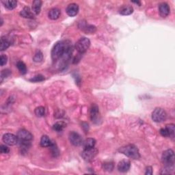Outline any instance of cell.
Returning <instances> with one entry per match:
<instances>
[{
    "mask_svg": "<svg viewBox=\"0 0 175 175\" xmlns=\"http://www.w3.org/2000/svg\"><path fill=\"white\" fill-rule=\"evenodd\" d=\"M66 125L64 122L60 121V122H57L53 125V130L57 131V132H60V131H62L63 130L64 128L66 126Z\"/></svg>",
    "mask_w": 175,
    "mask_h": 175,
    "instance_id": "22",
    "label": "cell"
},
{
    "mask_svg": "<svg viewBox=\"0 0 175 175\" xmlns=\"http://www.w3.org/2000/svg\"><path fill=\"white\" fill-rule=\"evenodd\" d=\"M42 6V2L40 0H35L32 3V12L35 15H39Z\"/></svg>",
    "mask_w": 175,
    "mask_h": 175,
    "instance_id": "17",
    "label": "cell"
},
{
    "mask_svg": "<svg viewBox=\"0 0 175 175\" xmlns=\"http://www.w3.org/2000/svg\"><path fill=\"white\" fill-rule=\"evenodd\" d=\"M72 53V47L69 40H61L56 42L52 50V58L53 61L62 60L66 64L71 59Z\"/></svg>",
    "mask_w": 175,
    "mask_h": 175,
    "instance_id": "1",
    "label": "cell"
},
{
    "mask_svg": "<svg viewBox=\"0 0 175 175\" xmlns=\"http://www.w3.org/2000/svg\"><path fill=\"white\" fill-rule=\"evenodd\" d=\"M43 59V55H42V53L40 52V50H38L36 51V52L35 53L34 56L33 58V60L34 62H41Z\"/></svg>",
    "mask_w": 175,
    "mask_h": 175,
    "instance_id": "27",
    "label": "cell"
},
{
    "mask_svg": "<svg viewBox=\"0 0 175 175\" xmlns=\"http://www.w3.org/2000/svg\"><path fill=\"white\" fill-rule=\"evenodd\" d=\"M50 150L52 151V153L53 157H58V156L60 155V151H59V149L57 146V144H56L55 142H52V144L50 145Z\"/></svg>",
    "mask_w": 175,
    "mask_h": 175,
    "instance_id": "23",
    "label": "cell"
},
{
    "mask_svg": "<svg viewBox=\"0 0 175 175\" xmlns=\"http://www.w3.org/2000/svg\"><path fill=\"white\" fill-rule=\"evenodd\" d=\"M69 138L70 142H71V143L75 146H80V145H82L83 144V141L82 136H81L78 133L75 132V131H71V132H70Z\"/></svg>",
    "mask_w": 175,
    "mask_h": 175,
    "instance_id": "7",
    "label": "cell"
},
{
    "mask_svg": "<svg viewBox=\"0 0 175 175\" xmlns=\"http://www.w3.org/2000/svg\"><path fill=\"white\" fill-rule=\"evenodd\" d=\"M167 114L165 110L161 108V107H157L154 109L152 113V119L155 123H161L166 119Z\"/></svg>",
    "mask_w": 175,
    "mask_h": 175,
    "instance_id": "5",
    "label": "cell"
},
{
    "mask_svg": "<svg viewBox=\"0 0 175 175\" xmlns=\"http://www.w3.org/2000/svg\"><path fill=\"white\" fill-rule=\"evenodd\" d=\"M17 137L19 141L31 142L33 139V136L32 135V133L25 129H21L17 133Z\"/></svg>",
    "mask_w": 175,
    "mask_h": 175,
    "instance_id": "9",
    "label": "cell"
},
{
    "mask_svg": "<svg viewBox=\"0 0 175 175\" xmlns=\"http://www.w3.org/2000/svg\"><path fill=\"white\" fill-rule=\"evenodd\" d=\"M103 168L104 170L107 172H112L114 169V164L112 162H106L103 163Z\"/></svg>",
    "mask_w": 175,
    "mask_h": 175,
    "instance_id": "29",
    "label": "cell"
},
{
    "mask_svg": "<svg viewBox=\"0 0 175 175\" xmlns=\"http://www.w3.org/2000/svg\"><path fill=\"white\" fill-rule=\"evenodd\" d=\"M52 143V140H51L47 136L44 135L42 136L41 140H40V145L42 147H49Z\"/></svg>",
    "mask_w": 175,
    "mask_h": 175,
    "instance_id": "21",
    "label": "cell"
},
{
    "mask_svg": "<svg viewBox=\"0 0 175 175\" xmlns=\"http://www.w3.org/2000/svg\"><path fill=\"white\" fill-rule=\"evenodd\" d=\"M10 45H11V40H10V38L8 36H2L1 39V42H0V50L2 52L7 49Z\"/></svg>",
    "mask_w": 175,
    "mask_h": 175,
    "instance_id": "14",
    "label": "cell"
},
{
    "mask_svg": "<svg viewBox=\"0 0 175 175\" xmlns=\"http://www.w3.org/2000/svg\"><path fill=\"white\" fill-rule=\"evenodd\" d=\"M166 127L168 129V130L170 133V138H173L174 137V132H175V125L174 124H170V125H167Z\"/></svg>",
    "mask_w": 175,
    "mask_h": 175,
    "instance_id": "28",
    "label": "cell"
},
{
    "mask_svg": "<svg viewBox=\"0 0 175 175\" xmlns=\"http://www.w3.org/2000/svg\"><path fill=\"white\" fill-rule=\"evenodd\" d=\"M35 114H36V116L38 117H42L45 116V109L44 107L42 106H39L36 107V109H35Z\"/></svg>",
    "mask_w": 175,
    "mask_h": 175,
    "instance_id": "26",
    "label": "cell"
},
{
    "mask_svg": "<svg viewBox=\"0 0 175 175\" xmlns=\"http://www.w3.org/2000/svg\"><path fill=\"white\" fill-rule=\"evenodd\" d=\"M67 15L70 17H75L78 14L79 12V6L77 4L72 3L69 4L66 8Z\"/></svg>",
    "mask_w": 175,
    "mask_h": 175,
    "instance_id": "11",
    "label": "cell"
},
{
    "mask_svg": "<svg viewBox=\"0 0 175 175\" xmlns=\"http://www.w3.org/2000/svg\"><path fill=\"white\" fill-rule=\"evenodd\" d=\"M160 133L161 136H162L163 137H165V138H170V137L168 129H167L166 127L161 129L160 131Z\"/></svg>",
    "mask_w": 175,
    "mask_h": 175,
    "instance_id": "31",
    "label": "cell"
},
{
    "mask_svg": "<svg viewBox=\"0 0 175 175\" xmlns=\"http://www.w3.org/2000/svg\"><path fill=\"white\" fill-rule=\"evenodd\" d=\"M2 140L6 144L9 145V146H14L19 142V138L14 134L6 133L3 136Z\"/></svg>",
    "mask_w": 175,
    "mask_h": 175,
    "instance_id": "8",
    "label": "cell"
},
{
    "mask_svg": "<svg viewBox=\"0 0 175 175\" xmlns=\"http://www.w3.org/2000/svg\"><path fill=\"white\" fill-rule=\"evenodd\" d=\"M17 66L19 69V71L21 72L22 75H25L26 72H27V67L26 65L25 64V63L23 62H21L19 61L18 62V63L17 64Z\"/></svg>",
    "mask_w": 175,
    "mask_h": 175,
    "instance_id": "25",
    "label": "cell"
},
{
    "mask_svg": "<svg viewBox=\"0 0 175 175\" xmlns=\"http://www.w3.org/2000/svg\"><path fill=\"white\" fill-rule=\"evenodd\" d=\"M45 80V77L41 75H38L34 76V77H32V79H29V81L32 82H42V81Z\"/></svg>",
    "mask_w": 175,
    "mask_h": 175,
    "instance_id": "30",
    "label": "cell"
},
{
    "mask_svg": "<svg viewBox=\"0 0 175 175\" xmlns=\"http://www.w3.org/2000/svg\"><path fill=\"white\" fill-rule=\"evenodd\" d=\"M20 15L21 16V17H23V18H25V19H34V13L32 12V10L29 7L24 8L21 11Z\"/></svg>",
    "mask_w": 175,
    "mask_h": 175,
    "instance_id": "15",
    "label": "cell"
},
{
    "mask_svg": "<svg viewBox=\"0 0 175 175\" xmlns=\"http://www.w3.org/2000/svg\"><path fill=\"white\" fill-rule=\"evenodd\" d=\"M98 154V150L96 148L93 147L91 149H83L82 153V157L86 161L90 162L93 161Z\"/></svg>",
    "mask_w": 175,
    "mask_h": 175,
    "instance_id": "6",
    "label": "cell"
},
{
    "mask_svg": "<svg viewBox=\"0 0 175 175\" xmlns=\"http://www.w3.org/2000/svg\"><path fill=\"white\" fill-rule=\"evenodd\" d=\"M0 151L2 153V154H8L10 152L9 148L5 146V145H1L0 146Z\"/></svg>",
    "mask_w": 175,
    "mask_h": 175,
    "instance_id": "34",
    "label": "cell"
},
{
    "mask_svg": "<svg viewBox=\"0 0 175 175\" xmlns=\"http://www.w3.org/2000/svg\"><path fill=\"white\" fill-rule=\"evenodd\" d=\"M159 12L161 17L165 18L168 17L170 12V9L168 4L166 3H161L159 6Z\"/></svg>",
    "mask_w": 175,
    "mask_h": 175,
    "instance_id": "12",
    "label": "cell"
},
{
    "mask_svg": "<svg viewBox=\"0 0 175 175\" xmlns=\"http://www.w3.org/2000/svg\"><path fill=\"white\" fill-rule=\"evenodd\" d=\"M82 29L86 34H93L96 31V27L86 24V25L82 26Z\"/></svg>",
    "mask_w": 175,
    "mask_h": 175,
    "instance_id": "24",
    "label": "cell"
},
{
    "mask_svg": "<svg viewBox=\"0 0 175 175\" xmlns=\"http://www.w3.org/2000/svg\"><path fill=\"white\" fill-rule=\"evenodd\" d=\"M133 3H135V4H138L139 6H140L141 5V3L140 2H133Z\"/></svg>",
    "mask_w": 175,
    "mask_h": 175,
    "instance_id": "36",
    "label": "cell"
},
{
    "mask_svg": "<svg viewBox=\"0 0 175 175\" xmlns=\"http://www.w3.org/2000/svg\"><path fill=\"white\" fill-rule=\"evenodd\" d=\"M90 118L93 122L95 123H99V121L100 120L99 107L96 104H93L92 107H91Z\"/></svg>",
    "mask_w": 175,
    "mask_h": 175,
    "instance_id": "10",
    "label": "cell"
},
{
    "mask_svg": "<svg viewBox=\"0 0 175 175\" xmlns=\"http://www.w3.org/2000/svg\"><path fill=\"white\" fill-rule=\"evenodd\" d=\"M61 12L60 10L58 8H53L51 9L49 12V18L52 20H56L60 17Z\"/></svg>",
    "mask_w": 175,
    "mask_h": 175,
    "instance_id": "16",
    "label": "cell"
},
{
    "mask_svg": "<svg viewBox=\"0 0 175 175\" xmlns=\"http://www.w3.org/2000/svg\"><path fill=\"white\" fill-rule=\"evenodd\" d=\"M153 174V168L151 166H148L146 168V172L145 174L146 175H151Z\"/></svg>",
    "mask_w": 175,
    "mask_h": 175,
    "instance_id": "35",
    "label": "cell"
},
{
    "mask_svg": "<svg viewBox=\"0 0 175 175\" xmlns=\"http://www.w3.org/2000/svg\"><path fill=\"white\" fill-rule=\"evenodd\" d=\"M90 46V40L86 37H82L75 43V49L81 54L85 53Z\"/></svg>",
    "mask_w": 175,
    "mask_h": 175,
    "instance_id": "3",
    "label": "cell"
},
{
    "mask_svg": "<svg viewBox=\"0 0 175 175\" xmlns=\"http://www.w3.org/2000/svg\"><path fill=\"white\" fill-rule=\"evenodd\" d=\"M119 12L122 15H129L133 12V8L132 6H129V5H125V6H123L120 8Z\"/></svg>",
    "mask_w": 175,
    "mask_h": 175,
    "instance_id": "18",
    "label": "cell"
},
{
    "mask_svg": "<svg viewBox=\"0 0 175 175\" xmlns=\"http://www.w3.org/2000/svg\"><path fill=\"white\" fill-rule=\"evenodd\" d=\"M119 152L133 160H138L140 157L138 147L133 144H129L120 148Z\"/></svg>",
    "mask_w": 175,
    "mask_h": 175,
    "instance_id": "2",
    "label": "cell"
},
{
    "mask_svg": "<svg viewBox=\"0 0 175 175\" xmlns=\"http://www.w3.org/2000/svg\"><path fill=\"white\" fill-rule=\"evenodd\" d=\"M5 8L8 10H13L17 7V2L15 0H6V1H2Z\"/></svg>",
    "mask_w": 175,
    "mask_h": 175,
    "instance_id": "20",
    "label": "cell"
},
{
    "mask_svg": "<svg viewBox=\"0 0 175 175\" xmlns=\"http://www.w3.org/2000/svg\"><path fill=\"white\" fill-rule=\"evenodd\" d=\"M8 62V57L4 54H2L1 56V58H0V65L2 66H4L5 64H6Z\"/></svg>",
    "mask_w": 175,
    "mask_h": 175,
    "instance_id": "33",
    "label": "cell"
},
{
    "mask_svg": "<svg viewBox=\"0 0 175 175\" xmlns=\"http://www.w3.org/2000/svg\"><path fill=\"white\" fill-rule=\"evenodd\" d=\"M131 167V163L129 160H123L120 161L118 164V170L119 172H127Z\"/></svg>",
    "mask_w": 175,
    "mask_h": 175,
    "instance_id": "13",
    "label": "cell"
},
{
    "mask_svg": "<svg viewBox=\"0 0 175 175\" xmlns=\"http://www.w3.org/2000/svg\"><path fill=\"white\" fill-rule=\"evenodd\" d=\"M174 153L171 149L165 150L161 156V160L164 166H174Z\"/></svg>",
    "mask_w": 175,
    "mask_h": 175,
    "instance_id": "4",
    "label": "cell"
},
{
    "mask_svg": "<svg viewBox=\"0 0 175 175\" xmlns=\"http://www.w3.org/2000/svg\"><path fill=\"white\" fill-rule=\"evenodd\" d=\"M96 144V140L94 138H88L85 141L83 142V149H91V148L95 147Z\"/></svg>",
    "mask_w": 175,
    "mask_h": 175,
    "instance_id": "19",
    "label": "cell"
},
{
    "mask_svg": "<svg viewBox=\"0 0 175 175\" xmlns=\"http://www.w3.org/2000/svg\"><path fill=\"white\" fill-rule=\"evenodd\" d=\"M10 75H11V72H10V70H8V69L3 70V71H2V74H1L2 81L4 79H5V78L9 77Z\"/></svg>",
    "mask_w": 175,
    "mask_h": 175,
    "instance_id": "32",
    "label": "cell"
}]
</instances>
